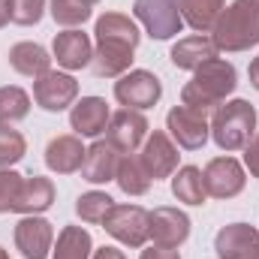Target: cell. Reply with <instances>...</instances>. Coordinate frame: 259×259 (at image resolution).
<instances>
[{"label":"cell","instance_id":"obj_1","mask_svg":"<svg viewBox=\"0 0 259 259\" xmlns=\"http://www.w3.org/2000/svg\"><path fill=\"white\" fill-rule=\"evenodd\" d=\"M97 52H94V72L100 78H121L130 72L136 46L142 39L136 21L124 12H106L97 18Z\"/></svg>","mask_w":259,"mask_h":259},{"label":"cell","instance_id":"obj_2","mask_svg":"<svg viewBox=\"0 0 259 259\" xmlns=\"http://www.w3.org/2000/svg\"><path fill=\"white\" fill-rule=\"evenodd\" d=\"M238 84V72L235 66L223 58H211L202 66L193 69V81H187L181 88V106L190 109L196 115L208 118L217 112L220 103H226V97L235 91Z\"/></svg>","mask_w":259,"mask_h":259},{"label":"cell","instance_id":"obj_3","mask_svg":"<svg viewBox=\"0 0 259 259\" xmlns=\"http://www.w3.org/2000/svg\"><path fill=\"white\" fill-rule=\"evenodd\" d=\"M211 42L217 52H247L259 42V3L253 0H235L226 6L211 30Z\"/></svg>","mask_w":259,"mask_h":259},{"label":"cell","instance_id":"obj_4","mask_svg":"<svg viewBox=\"0 0 259 259\" xmlns=\"http://www.w3.org/2000/svg\"><path fill=\"white\" fill-rule=\"evenodd\" d=\"M253 130H256V109L247 100L220 103L217 112L211 115V139L226 154L241 151L253 139Z\"/></svg>","mask_w":259,"mask_h":259},{"label":"cell","instance_id":"obj_5","mask_svg":"<svg viewBox=\"0 0 259 259\" xmlns=\"http://www.w3.org/2000/svg\"><path fill=\"white\" fill-rule=\"evenodd\" d=\"M133 15L145 24V30L154 39H172L184 27L178 0H136L133 3Z\"/></svg>","mask_w":259,"mask_h":259},{"label":"cell","instance_id":"obj_6","mask_svg":"<svg viewBox=\"0 0 259 259\" xmlns=\"http://www.w3.org/2000/svg\"><path fill=\"white\" fill-rule=\"evenodd\" d=\"M160 97H163V84L148 69H130L115 81V100L124 109H136V112L151 109L160 103Z\"/></svg>","mask_w":259,"mask_h":259},{"label":"cell","instance_id":"obj_7","mask_svg":"<svg viewBox=\"0 0 259 259\" xmlns=\"http://www.w3.org/2000/svg\"><path fill=\"white\" fill-rule=\"evenodd\" d=\"M103 229L115 241H121L127 247H142L151 238V232H148V211L142 205H112V211L103 220Z\"/></svg>","mask_w":259,"mask_h":259},{"label":"cell","instance_id":"obj_8","mask_svg":"<svg viewBox=\"0 0 259 259\" xmlns=\"http://www.w3.org/2000/svg\"><path fill=\"white\" fill-rule=\"evenodd\" d=\"M178 157H181V154H178V145H175L172 136L163 133V130H154V133L142 142V154H139V160H142L145 172L151 175V181L172 178L175 169H178Z\"/></svg>","mask_w":259,"mask_h":259},{"label":"cell","instance_id":"obj_9","mask_svg":"<svg viewBox=\"0 0 259 259\" xmlns=\"http://www.w3.org/2000/svg\"><path fill=\"white\" fill-rule=\"evenodd\" d=\"M78 97V81L69 72L49 69L46 75L33 78V103L46 112H64Z\"/></svg>","mask_w":259,"mask_h":259},{"label":"cell","instance_id":"obj_10","mask_svg":"<svg viewBox=\"0 0 259 259\" xmlns=\"http://www.w3.org/2000/svg\"><path fill=\"white\" fill-rule=\"evenodd\" d=\"M202 181H205V193L214 196V199H232L244 190L247 178H244V169L235 157H214L205 172H202Z\"/></svg>","mask_w":259,"mask_h":259},{"label":"cell","instance_id":"obj_11","mask_svg":"<svg viewBox=\"0 0 259 259\" xmlns=\"http://www.w3.org/2000/svg\"><path fill=\"white\" fill-rule=\"evenodd\" d=\"M148 232L160 247H181L190 238V217L172 205H160L148 214Z\"/></svg>","mask_w":259,"mask_h":259},{"label":"cell","instance_id":"obj_12","mask_svg":"<svg viewBox=\"0 0 259 259\" xmlns=\"http://www.w3.org/2000/svg\"><path fill=\"white\" fill-rule=\"evenodd\" d=\"M55 244V229L46 217L24 214L15 223V247L24 259H49Z\"/></svg>","mask_w":259,"mask_h":259},{"label":"cell","instance_id":"obj_13","mask_svg":"<svg viewBox=\"0 0 259 259\" xmlns=\"http://www.w3.org/2000/svg\"><path fill=\"white\" fill-rule=\"evenodd\" d=\"M148 118L136 109H118L109 118L106 127V142H112L121 154H133L145 139H148Z\"/></svg>","mask_w":259,"mask_h":259},{"label":"cell","instance_id":"obj_14","mask_svg":"<svg viewBox=\"0 0 259 259\" xmlns=\"http://www.w3.org/2000/svg\"><path fill=\"white\" fill-rule=\"evenodd\" d=\"M166 130L169 136L178 142V148H187V151H199L208 136H211V127H208V118L196 115L184 106H175L169 115H166Z\"/></svg>","mask_w":259,"mask_h":259},{"label":"cell","instance_id":"obj_15","mask_svg":"<svg viewBox=\"0 0 259 259\" xmlns=\"http://www.w3.org/2000/svg\"><path fill=\"white\" fill-rule=\"evenodd\" d=\"M259 250V229L250 223H229L214 238L217 259H250Z\"/></svg>","mask_w":259,"mask_h":259},{"label":"cell","instance_id":"obj_16","mask_svg":"<svg viewBox=\"0 0 259 259\" xmlns=\"http://www.w3.org/2000/svg\"><path fill=\"white\" fill-rule=\"evenodd\" d=\"M109 118H112V112L103 97H81L69 112V127L75 130V136L97 139L100 133H106Z\"/></svg>","mask_w":259,"mask_h":259},{"label":"cell","instance_id":"obj_17","mask_svg":"<svg viewBox=\"0 0 259 259\" xmlns=\"http://www.w3.org/2000/svg\"><path fill=\"white\" fill-rule=\"evenodd\" d=\"M52 55H55V61L64 66V69H84V66H91V61H94L91 36L81 33V30H75V27L72 30H64V33L55 36Z\"/></svg>","mask_w":259,"mask_h":259},{"label":"cell","instance_id":"obj_18","mask_svg":"<svg viewBox=\"0 0 259 259\" xmlns=\"http://www.w3.org/2000/svg\"><path fill=\"white\" fill-rule=\"evenodd\" d=\"M118 160H121V151H118L112 142H94V145L84 151L81 178H84L88 184H109V181H115Z\"/></svg>","mask_w":259,"mask_h":259},{"label":"cell","instance_id":"obj_19","mask_svg":"<svg viewBox=\"0 0 259 259\" xmlns=\"http://www.w3.org/2000/svg\"><path fill=\"white\" fill-rule=\"evenodd\" d=\"M84 145H81V136L75 133H66V136H55L46 148V166L58 175H72L81 169L84 163Z\"/></svg>","mask_w":259,"mask_h":259},{"label":"cell","instance_id":"obj_20","mask_svg":"<svg viewBox=\"0 0 259 259\" xmlns=\"http://www.w3.org/2000/svg\"><path fill=\"white\" fill-rule=\"evenodd\" d=\"M9 66L18 75L39 78V75H46L52 69V58H49V52L39 42H15L9 49Z\"/></svg>","mask_w":259,"mask_h":259},{"label":"cell","instance_id":"obj_21","mask_svg":"<svg viewBox=\"0 0 259 259\" xmlns=\"http://www.w3.org/2000/svg\"><path fill=\"white\" fill-rule=\"evenodd\" d=\"M169 58H172V64L178 66V69H196V66H202L205 61L217 58V46H214L205 33H199V36L178 39V42L172 46Z\"/></svg>","mask_w":259,"mask_h":259},{"label":"cell","instance_id":"obj_22","mask_svg":"<svg viewBox=\"0 0 259 259\" xmlns=\"http://www.w3.org/2000/svg\"><path fill=\"white\" fill-rule=\"evenodd\" d=\"M52 205H55V184H52V178H42V175L24 178L15 214H39V211H49Z\"/></svg>","mask_w":259,"mask_h":259},{"label":"cell","instance_id":"obj_23","mask_svg":"<svg viewBox=\"0 0 259 259\" xmlns=\"http://www.w3.org/2000/svg\"><path fill=\"white\" fill-rule=\"evenodd\" d=\"M178 6H181V18L199 33L214 30L220 12L226 9L223 0H178Z\"/></svg>","mask_w":259,"mask_h":259},{"label":"cell","instance_id":"obj_24","mask_svg":"<svg viewBox=\"0 0 259 259\" xmlns=\"http://www.w3.org/2000/svg\"><path fill=\"white\" fill-rule=\"evenodd\" d=\"M115 181H118V187H121L127 196H145L148 190H151V175L145 172L142 160L133 157V154H121Z\"/></svg>","mask_w":259,"mask_h":259},{"label":"cell","instance_id":"obj_25","mask_svg":"<svg viewBox=\"0 0 259 259\" xmlns=\"http://www.w3.org/2000/svg\"><path fill=\"white\" fill-rule=\"evenodd\" d=\"M172 193L178 202H184V205H205V181H202V169H196V166H181V169H175V175H172Z\"/></svg>","mask_w":259,"mask_h":259},{"label":"cell","instance_id":"obj_26","mask_svg":"<svg viewBox=\"0 0 259 259\" xmlns=\"http://www.w3.org/2000/svg\"><path fill=\"white\" fill-rule=\"evenodd\" d=\"M52 253H55V259H91V253H94V238L81 226H64Z\"/></svg>","mask_w":259,"mask_h":259},{"label":"cell","instance_id":"obj_27","mask_svg":"<svg viewBox=\"0 0 259 259\" xmlns=\"http://www.w3.org/2000/svg\"><path fill=\"white\" fill-rule=\"evenodd\" d=\"M27 112H30V97L21 88H15V84L0 88V124L12 127L15 121H24Z\"/></svg>","mask_w":259,"mask_h":259},{"label":"cell","instance_id":"obj_28","mask_svg":"<svg viewBox=\"0 0 259 259\" xmlns=\"http://www.w3.org/2000/svg\"><path fill=\"white\" fill-rule=\"evenodd\" d=\"M49 12H52L55 24L72 30V27H78V24H84L91 18V3L88 0H52Z\"/></svg>","mask_w":259,"mask_h":259},{"label":"cell","instance_id":"obj_29","mask_svg":"<svg viewBox=\"0 0 259 259\" xmlns=\"http://www.w3.org/2000/svg\"><path fill=\"white\" fill-rule=\"evenodd\" d=\"M115 199L109 193H100V190H91V193H81L75 202V214L84 220V223H103L106 214L112 211Z\"/></svg>","mask_w":259,"mask_h":259},{"label":"cell","instance_id":"obj_30","mask_svg":"<svg viewBox=\"0 0 259 259\" xmlns=\"http://www.w3.org/2000/svg\"><path fill=\"white\" fill-rule=\"evenodd\" d=\"M27 154V142L18 130L0 124V169H9L12 163H18Z\"/></svg>","mask_w":259,"mask_h":259},{"label":"cell","instance_id":"obj_31","mask_svg":"<svg viewBox=\"0 0 259 259\" xmlns=\"http://www.w3.org/2000/svg\"><path fill=\"white\" fill-rule=\"evenodd\" d=\"M21 187H24V175H18L12 169H0V214L18 211Z\"/></svg>","mask_w":259,"mask_h":259},{"label":"cell","instance_id":"obj_32","mask_svg":"<svg viewBox=\"0 0 259 259\" xmlns=\"http://www.w3.org/2000/svg\"><path fill=\"white\" fill-rule=\"evenodd\" d=\"M6 3H9V21H15L21 27L39 24V18L46 12V0H6Z\"/></svg>","mask_w":259,"mask_h":259},{"label":"cell","instance_id":"obj_33","mask_svg":"<svg viewBox=\"0 0 259 259\" xmlns=\"http://www.w3.org/2000/svg\"><path fill=\"white\" fill-rule=\"evenodd\" d=\"M244 163H247V169H250V175L259 178V133L244 145Z\"/></svg>","mask_w":259,"mask_h":259},{"label":"cell","instance_id":"obj_34","mask_svg":"<svg viewBox=\"0 0 259 259\" xmlns=\"http://www.w3.org/2000/svg\"><path fill=\"white\" fill-rule=\"evenodd\" d=\"M139 259H181V256H178L175 247H160V244H154V247L142 250V256Z\"/></svg>","mask_w":259,"mask_h":259},{"label":"cell","instance_id":"obj_35","mask_svg":"<svg viewBox=\"0 0 259 259\" xmlns=\"http://www.w3.org/2000/svg\"><path fill=\"white\" fill-rule=\"evenodd\" d=\"M91 259H127L124 256V250H118V247H100V250H94Z\"/></svg>","mask_w":259,"mask_h":259},{"label":"cell","instance_id":"obj_36","mask_svg":"<svg viewBox=\"0 0 259 259\" xmlns=\"http://www.w3.org/2000/svg\"><path fill=\"white\" fill-rule=\"evenodd\" d=\"M247 75H250V84H253V88L259 91V58H253V61H250V69H247Z\"/></svg>","mask_w":259,"mask_h":259},{"label":"cell","instance_id":"obj_37","mask_svg":"<svg viewBox=\"0 0 259 259\" xmlns=\"http://www.w3.org/2000/svg\"><path fill=\"white\" fill-rule=\"evenodd\" d=\"M6 24H9V3L0 0V27H6Z\"/></svg>","mask_w":259,"mask_h":259},{"label":"cell","instance_id":"obj_38","mask_svg":"<svg viewBox=\"0 0 259 259\" xmlns=\"http://www.w3.org/2000/svg\"><path fill=\"white\" fill-rule=\"evenodd\" d=\"M0 259H9V253H6V250H3V247H0Z\"/></svg>","mask_w":259,"mask_h":259},{"label":"cell","instance_id":"obj_39","mask_svg":"<svg viewBox=\"0 0 259 259\" xmlns=\"http://www.w3.org/2000/svg\"><path fill=\"white\" fill-rule=\"evenodd\" d=\"M250 259H259V250H256V253H253V256H250Z\"/></svg>","mask_w":259,"mask_h":259},{"label":"cell","instance_id":"obj_40","mask_svg":"<svg viewBox=\"0 0 259 259\" xmlns=\"http://www.w3.org/2000/svg\"><path fill=\"white\" fill-rule=\"evenodd\" d=\"M88 3H91V6H94V3H100V0H88Z\"/></svg>","mask_w":259,"mask_h":259},{"label":"cell","instance_id":"obj_41","mask_svg":"<svg viewBox=\"0 0 259 259\" xmlns=\"http://www.w3.org/2000/svg\"><path fill=\"white\" fill-rule=\"evenodd\" d=\"M253 3H259V0H253Z\"/></svg>","mask_w":259,"mask_h":259}]
</instances>
